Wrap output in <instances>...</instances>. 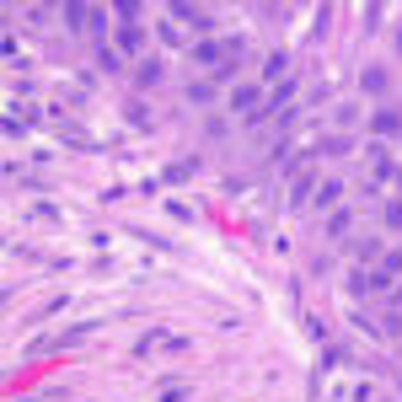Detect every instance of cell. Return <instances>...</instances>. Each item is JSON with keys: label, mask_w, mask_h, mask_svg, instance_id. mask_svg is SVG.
I'll return each instance as SVG.
<instances>
[{"label": "cell", "mask_w": 402, "mask_h": 402, "mask_svg": "<svg viewBox=\"0 0 402 402\" xmlns=\"http://www.w3.org/2000/svg\"><path fill=\"white\" fill-rule=\"evenodd\" d=\"M338 194H343V183H322V188H317V209L338 204Z\"/></svg>", "instance_id": "277c9868"}, {"label": "cell", "mask_w": 402, "mask_h": 402, "mask_svg": "<svg viewBox=\"0 0 402 402\" xmlns=\"http://www.w3.org/2000/svg\"><path fill=\"white\" fill-rule=\"evenodd\" d=\"M161 402H188V386L183 381H167V386H161Z\"/></svg>", "instance_id": "8992f818"}, {"label": "cell", "mask_w": 402, "mask_h": 402, "mask_svg": "<svg viewBox=\"0 0 402 402\" xmlns=\"http://www.w3.org/2000/svg\"><path fill=\"white\" fill-rule=\"evenodd\" d=\"M220 60V43H199L194 49V65H215Z\"/></svg>", "instance_id": "52a82bcc"}, {"label": "cell", "mask_w": 402, "mask_h": 402, "mask_svg": "<svg viewBox=\"0 0 402 402\" xmlns=\"http://www.w3.org/2000/svg\"><path fill=\"white\" fill-rule=\"evenodd\" d=\"M183 177H194V161H177V167H167V183H183Z\"/></svg>", "instance_id": "30bf717a"}, {"label": "cell", "mask_w": 402, "mask_h": 402, "mask_svg": "<svg viewBox=\"0 0 402 402\" xmlns=\"http://www.w3.org/2000/svg\"><path fill=\"white\" fill-rule=\"evenodd\" d=\"M397 49H402V33H397Z\"/></svg>", "instance_id": "7c38bea8"}, {"label": "cell", "mask_w": 402, "mask_h": 402, "mask_svg": "<svg viewBox=\"0 0 402 402\" xmlns=\"http://www.w3.org/2000/svg\"><path fill=\"white\" fill-rule=\"evenodd\" d=\"M397 188H402V172H397Z\"/></svg>", "instance_id": "8fae6325"}, {"label": "cell", "mask_w": 402, "mask_h": 402, "mask_svg": "<svg viewBox=\"0 0 402 402\" xmlns=\"http://www.w3.org/2000/svg\"><path fill=\"white\" fill-rule=\"evenodd\" d=\"M328 236H349V209H338V215L328 220Z\"/></svg>", "instance_id": "ba28073f"}, {"label": "cell", "mask_w": 402, "mask_h": 402, "mask_svg": "<svg viewBox=\"0 0 402 402\" xmlns=\"http://www.w3.org/2000/svg\"><path fill=\"white\" fill-rule=\"evenodd\" d=\"M86 16H91V11H86V6H75V0L65 6V22H70V27H86Z\"/></svg>", "instance_id": "9c48e42d"}, {"label": "cell", "mask_w": 402, "mask_h": 402, "mask_svg": "<svg viewBox=\"0 0 402 402\" xmlns=\"http://www.w3.org/2000/svg\"><path fill=\"white\" fill-rule=\"evenodd\" d=\"M359 86H365V91H386V70H381V65H376V70H365V75H359Z\"/></svg>", "instance_id": "3957f363"}, {"label": "cell", "mask_w": 402, "mask_h": 402, "mask_svg": "<svg viewBox=\"0 0 402 402\" xmlns=\"http://www.w3.org/2000/svg\"><path fill=\"white\" fill-rule=\"evenodd\" d=\"M252 102H257V86H236V91H231V108L236 113H247Z\"/></svg>", "instance_id": "6da1fadb"}, {"label": "cell", "mask_w": 402, "mask_h": 402, "mask_svg": "<svg viewBox=\"0 0 402 402\" xmlns=\"http://www.w3.org/2000/svg\"><path fill=\"white\" fill-rule=\"evenodd\" d=\"M381 220H386L391 231H402V199H391V204H386V209H381Z\"/></svg>", "instance_id": "5b68a950"}, {"label": "cell", "mask_w": 402, "mask_h": 402, "mask_svg": "<svg viewBox=\"0 0 402 402\" xmlns=\"http://www.w3.org/2000/svg\"><path fill=\"white\" fill-rule=\"evenodd\" d=\"M397 129H402V118H397L391 108H381V113H376V134H397Z\"/></svg>", "instance_id": "7a4b0ae2"}]
</instances>
